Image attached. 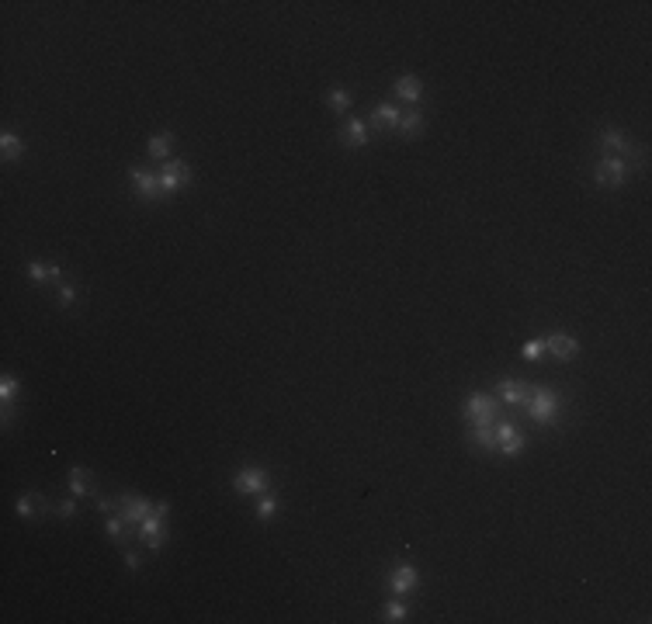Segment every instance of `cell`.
Segmentation results:
<instances>
[{"label": "cell", "instance_id": "obj_13", "mask_svg": "<svg viewBox=\"0 0 652 624\" xmlns=\"http://www.w3.org/2000/svg\"><path fill=\"white\" fill-rule=\"evenodd\" d=\"M399 118H403V111L395 108V104L382 101L371 108V122H375V129H385V132H395L399 129Z\"/></svg>", "mask_w": 652, "mask_h": 624}, {"label": "cell", "instance_id": "obj_4", "mask_svg": "<svg viewBox=\"0 0 652 624\" xmlns=\"http://www.w3.org/2000/svg\"><path fill=\"white\" fill-rule=\"evenodd\" d=\"M462 413H465V420H469L472 427H479V423H493L496 413H500V402H496L493 395H486V392H472Z\"/></svg>", "mask_w": 652, "mask_h": 624}, {"label": "cell", "instance_id": "obj_27", "mask_svg": "<svg viewBox=\"0 0 652 624\" xmlns=\"http://www.w3.org/2000/svg\"><path fill=\"white\" fill-rule=\"evenodd\" d=\"M14 514H18V517H35V514H42V510H38V499H35V493L18 496V503H14Z\"/></svg>", "mask_w": 652, "mask_h": 624}, {"label": "cell", "instance_id": "obj_20", "mask_svg": "<svg viewBox=\"0 0 652 624\" xmlns=\"http://www.w3.org/2000/svg\"><path fill=\"white\" fill-rule=\"evenodd\" d=\"M469 441L479 444L482 451H496V427L493 423H479V427H472Z\"/></svg>", "mask_w": 652, "mask_h": 624}, {"label": "cell", "instance_id": "obj_21", "mask_svg": "<svg viewBox=\"0 0 652 624\" xmlns=\"http://www.w3.org/2000/svg\"><path fill=\"white\" fill-rule=\"evenodd\" d=\"M28 278L31 281H63V271L56 267V264H28Z\"/></svg>", "mask_w": 652, "mask_h": 624}, {"label": "cell", "instance_id": "obj_2", "mask_svg": "<svg viewBox=\"0 0 652 624\" xmlns=\"http://www.w3.org/2000/svg\"><path fill=\"white\" fill-rule=\"evenodd\" d=\"M594 181L600 187H621L628 181V160L625 156H600L594 163Z\"/></svg>", "mask_w": 652, "mask_h": 624}, {"label": "cell", "instance_id": "obj_16", "mask_svg": "<svg viewBox=\"0 0 652 624\" xmlns=\"http://www.w3.org/2000/svg\"><path fill=\"white\" fill-rule=\"evenodd\" d=\"M600 146H604V150H614L618 156H628L631 150H635V146H631V139H628L621 129H604L600 132Z\"/></svg>", "mask_w": 652, "mask_h": 624}, {"label": "cell", "instance_id": "obj_12", "mask_svg": "<svg viewBox=\"0 0 652 624\" xmlns=\"http://www.w3.org/2000/svg\"><path fill=\"white\" fill-rule=\"evenodd\" d=\"M545 350L552 358H559V361H573L576 354H579V340L569 337V333H548Z\"/></svg>", "mask_w": 652, "mask_h": 624}, {"label": "cell", "instance_id": "obj_30", "mask_svg": "<svg viewBox=\"0 0 652 624\" xmlns=\"http://www.w3.org/2000/svg\"><path fill=\"white\" fill-rule=\"evenodd\" d=\"M73 302H77V291H73V285H70V281H59V306H63V309H70Z\"/></svg>", "mask_w": 652, "mask_h": 624}, {"label": "cell", "instance_id": "obj_1", "mask_svg": "<svg viewBox=\"0 0 652 624\" xmlns=\"http://www.w3.org/2000/svg\"><path fill=\"white\" fill-rule=\"evenodd\" d=\"M524 410H527L531 420H538V423H555L559 410H562V395L555 389H548V385H531V395H527Z\"/></svg>", "mask_w": 652, "mask_h": 624}, {"label": "cell", "instance_id": "obj_11", "mask_svg": "<svg viewBox=\"0 0 652 624\" xmlns=\"http://www.w3.org/2000/svg\"><path fill=\"white\" fill-rule=\"evenodd\" d=\"M496 395H500L503 406H524L527 395H531V385L521 382V378H503V382L496 385Z\"/></svg>", "mask_w": 652, "mask_h": 624}, {"label": "cell", "instance_id": "obj_3", "mask_svg": "<svg viewBox=\"0 0 652 624\" xmlns=\"http://www.w3.org/2000/svg\"><path fill=\"white\" fill-rule=\"evenodd\" d=\"M191 184V163L187 160H163L160 163V187L163 194H174Z\"/></svg>", "mask_w": 652, "mask_h": 624}, {"label": "cell", "instance_id": "obj_7", "mask_svg": "<svg viewBox=\"0 0 652 624\" xmlns=\"http://www.w3.org/2000/svg\"><path fill=\"white\" fill-rule=\"evenodd\" d=\"M139 541L146 548H153V551H160V548H167V538H170V531H167V524H163V514H150V517L143 520L139 527Z\"/></svg>", "mask_w": 652, "mask_h": 624}, {"label": "cell", "instance_id": "obj_33", "mask_svg": "<svg viewBox=\"0 0 652 624\" xmlns=\"http://www.w3.org/2000/svg\"><path fill=\"white\" fill-rule=\"evenodd\" d=\"M115 503H118V499H101V503H98V506H101V514H111V510H115Z\"/></svg>", "mask_w": 652, "mask_h": 624}, {"label": "cell", "instance_id": "obj_5", "mask_svg": "<svg viewBox=\"0 0 652 624\" xmlns=\"http://www.w3.org/2000/svg\"><path fill=\"white\" fill-rule=\"evenodd\" d=\"M524 447H527V437L517 434V427L510 420H500L496 423V451L503 458H517V454H524Z\"/></svg>", "mask_w": 652, "mask_h": 624}, {"label": "cell", "instance_id": "obj_31", "mask_svg": "<svg viewBox=\"0 0 652 624\" xmlns=\"http://www.w3.org/2000/svg\"><path fill=\"white\" fill-rule=\"evenodd\" d=\"M53 510H56V514H59L63 520H70V517H77L80 506H77V499H63V503H56Z\"/></svg>", "mask_w": 652, "mask_h": 624}, {"label": "cell", "instance_id": "obj_24", "mask_svg": "<svg viewBox=\"0 0 652 624\" xmlns=\"http://www.w3.org/2000/svg\"><path fill=\"white\" fill-rule=\"evenodd\" d=\"M326 101H330V108H333L337 115H343V111L351 108V90L337 83V87H330V90H326Z\"/></svg>", "mask_w": 652, "mask_h": 624}, {"label": "cell", "instance_id": "obj_8", "mask_svg": "<svg viewBox=\"0 0 652 624\" xmlns=\"http://www.w3.org/2000/svg\"><path fill=\"white\" fill-rule=\"evenodd\" d=\"M129 181H132L135 194H139L143 202H157L160 194H163V187H160V174H153V170L132 167V170H129Z\"/></svg>", "mask_w": 652, "mask_h": 624}, {"label": "cell", "instance_id": "obj_29", "mask_svg": "<svg viewBox=\"0 0 652 624\" xmlns=\"http://www.w3.org/2000/svg\"><path fill=\"white\" fill-rule=\"evenodd\" d=\"M524 358H527V361H538V358H542V354H545V337H534V340H527V343H524V350H521Z\"/></svg>", "mask_w": 652, "mask_h": 624}, {"label": "cell", "instance_id": "obj_10", "mask_svg": "<svg viewBox=\"0 0 652 624\" xmlns=\"http://www.w3.org/2000/svg\"><path fill=\"white\" fill-rule=\"evenodd\" d=\"M420 586V572L406 562V566H395L389 576V590L395 593V597H406V593H413Z\"/></svg>", "mask_w": 652, "mask_h": 624}, {"label": "cell", "instance_id": "obj_25", "mask_svg": "<svg viewBox=\"0 0 652 624\" xmlns=\"http://www.w3.org/2000/svg\"><path fill=\"white\" fill-rule=\"evenodd\" d=\"M406 618H410V607L403 600H392V603H385V610H382V621H389V624H399V621H406Z\"/></svg>", "mask_w": 652, "mask_h": 624}, {"label": "cell", "instance_id": "obj_32", "mask_svg": "<svg viewBox=\"0 0 652 624\" xmlns=\"http://www.w3.org/2000/svg\"><path fill=\"white\" fill-rule=\"evenodd\" d=\"M125 569H129V572H139V569H143V558H139L135 551H125Z\"/></svg>", "mask_w": 652, "mask_h": 624}, {"label": "cell", "instance_id": "obj_6", "mask_svg": "<svg viewBox=\"0 0 652 624\" xmlns=\"http://www.w3.org/2000/svg\"><path fill=\"white\" fill-rule=\"evenodd\" d=\"M118 503H122V517H125V524H129V527H139V524L150 517V514H157V503H153V499H146V496L122 493V496H118Z\"/></svg>", "mask_w": 652, "mask_h": 624}, {"label": "cell", "instance_id": "obj_9", "mask_svg": "<svg viewBox=\"0 0 652 624\" xmlns=\"http://www.w3.org/2000/svg\"><path fill=\"white\" fill-rule=\"evenodd\" d=\"M233 489L239 496L267 493V472H264V468H239L233 475Z\"/></svg>", "mask_w": 652, "mask_h": 624}, {"label": "cell", "instance_id": "obj_28", "mask_svg": "<svg viewBox=\"0 0 652 624\" xmlns=\"http://www.w3.org/2000/svg\"><path fill=\"white\" fill-rule=\"evenodd\" d=\"M278 514V496L271 493V496H261V503H257V517L261 520H271Z\"/></svg>", "mask_w": 652, "mask_h": 624}, {"label": "cell", "instance_id": "obj_19", "mask_svg": "<svg viewBox=\"0 0 652 624\" xmlns=\"http://www.w3.org/2000/svg\"><path fill=\"white\" fill-rule=\"evenodd\" d=\"M170 146H174V135H170V132H157V135H150L146 153H150V160H167V156H170Z\"/></svg>", "mask_w": 652, "mask_h": 624}, {"label": "cell", "instance_id": "obj_15", "mask_svg": "<svg viewBox=\"0 0 652 624\" xmlns=\"http://www.w3.org/2000/svg\"><path fill=\"white\" fill-rule=\"evenodd\" d=\"M392 94H395L399 101L417 104L420 98H423V83H420V77H413V73H406V77H399L395 83H392Z\"/></svg>", "mask_w": 652, "mask_h": 624}, {"label": "cell", "instance_id": "obj_22", "mask_svg": "<svg viewBox=\"0 0 652 624\" xmlns=\"http://www.w3.org/2000/svg\"><path fill=\"white\" fill-rule=\"evenodd\" d=\"M0 153H4V160H21L25 156V142L14 132H4L0 135Z\"/></svg>", "mask_w": 652, "mask_h": 624}, {"label": "cell", "instance_id": "obj_17", "mask_svg": "<svg viewBox=\"0 0 652 624\" xmlns=\"http://www.w3.org/2000/svg\"><path fill=\"white\" fill-rule=\"evenodd\" d=\"M90 479H94V475H90V468H70V493L77 496V499H83V496H90L94 493V486H90Z\"/></svg>", "mask_w": 652, "mask_h": 624}, {"label": "cell", "instance_id": "obj_23", "mask_svg": "<svg viewBox=\"0 0 652 624\" xmlns=\"http://www.w3.org/2000/svg\"><path fill=\"white\" fill-rule=\"evenodd\" d=\"M395 132H403L406 139H417L420 132H423V115H420V111H406V115L399 118V129Z\"/></svg>", "mask_w": 652, "mask_h": 624}, {"label": "cell", "instance_id": "obj_18", "mask_svg": "<svg viewBox=\"0 0 652 624\" xmlns=\"http://www.w3.org/2000/svg\"><path fill=\"white\" fill-rule=\"evenodd\" d=\"M14 392H18V378L4 375V382H0V406H4V423H11V416H14Z\"/></svg>", "mask_w": 652, "mask_h": 624}, {"label": "cell", "instance_id": "obj_14", "mask_svg": "<svg viewBox=\"0 0 652 624\" xmlns=\"http://www.w3.org/2000/svg\"><path fill=\"white\" fill-rule=\"evenodd\" d=\"M340 139H343V146L361 150V146H368V125L361 118H347V122L340 125Z\"/></svg>", "mask_w": 652, "mask_h": 624}, {"label": "cell", "instance_id": "obj_26", "mask_svg": "<svg viewBox=\"0 0 652 624\" xmlns=\"http://www.w3.org/2000/svg\"><path fill=\"white\" fill-rule=\"evenodd\" d=\"M125 527H129V524H125V517H111L105 524V534L111 538V541H115V545H125V538H129V534H125Z\"/></svg>", "mask_w": 652, "mask_h": 624}]
</instances>
